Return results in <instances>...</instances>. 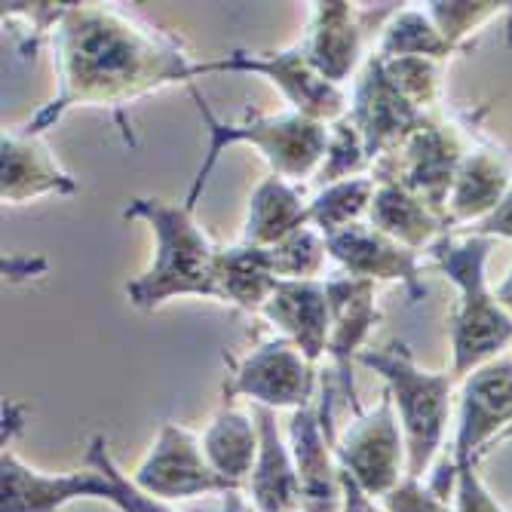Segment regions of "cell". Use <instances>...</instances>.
Listing matches in <instances>:
<instances>
[{"instance_id":"obj_1","label":"cell","mask_w":512,"mask_h":512,"mask_svg":"<svg viewBox=\"0 0 512 512\" xmlns=\"http://www.w3.org/2000/svg\"><path fill=\"white\" fill-rule=\"evenodd\" d=\"M56 96L22 129L40 135L74 108H123L200 77L184 46L114 4H71L50 37Z\"/></svg>"},{"instance_id":"obj_2","label":"cell","mask_w":512,"mask_h":512,"mask_svg":"<svg viewBox=\"0 0 512 512\" xmlns=\"http://www.w3.org/2000/svg\"><path fill=\"white\" fill-rule=\"evenodd\" d=\"M497 240L479 234H445L433 249L436 267L448 276L457 289V304L448 319V344H451V378L460 384L485 362L503 356L512 344V313L497 301L488 286V258Z\"/></svg>"},{"instance_id":"obj_3","label":"cell","mask_w":512,"mask_h":512,"mask_svg":"<svg viewBox=\"0 0 512 512\" xmlns=\"http://www.w3.org/2000/svg\"><path fill=\"white\" fill-rule=\"evenodd\" d=\"M123 218L145 221L154 234V258L126 283V298L135 310L154 313L172 298H212V264L218 246L194 221V209L157 197H135Z\"/></svg>"},{"instance_id":"obj_4","label":"cell","mask_w":512,"mask_h":512,"mask_svg":"<svg viewBox=\"0 0 512 512\" xmlns=\"http://www.w3.org/2000/svg\"><path fill=\"white\" fill-rule=\"evenodd\" d=\"M194 105L200 111V120L206 123V154L203 163L191 181V191L184 197V206L197 209L206 181L215 172L221 154L230 145H249L261 154V160L270 166V175H279L286 181H313L322 157H325V145H329V126L316 123L298 111H283V114H249L237 123L221 120L209 102L200 96V89L191 86Z\"/></svg>"},{"instance_id":"obj_5","label":"cell","mask_w":512,"mask_h":512,"mask_svg":"<svg viewBox=\"0 0 512 512\" xmlns=\"http://www.w3.org/2000/svg\"><path fill=\"white\" fill-rule=\"evenodd\" d=\"M359 365L375 371L384 381L405 436L408 476L424 479L442 451L457 381L451 378V371L421 368L411 350L399 341H390L384 347H365L359 353Z\"/></svg>"},{"instance_id":"obj_6","label":"cell","mask_w":512,"mask_h":512,"mask_svg":"<svg viewBox=\"0 0 512 512\" xmlns=\"http://www.w3.org/2000/svg\"><path fill=\"white\" fill-rule=\"evenodd\" d=\"M467 135L460 132L451 120L439 117L436 111L414 129L405 142L371 166L375 181H399L402 188L424 197L436 212L448 218V197L454 188L457 169L463 157L470 154Z\"/></svg>"},{"instance_id":"obj_7","label":"cell","mask_w":512,"mask_h":512,"mask_svg":"<svg viewBox=\"0 0 512 512\" xmlns=\"http://www.w3.org/2000/svg\"><path fill=\"white\" fill-rule=\"evenodd\" d=\"M255 74L270 80L283 99L292 105V111L332 126L350 111V96L344 86H335L325 80L313 62L307 59L304 46L295 43L289 50H273V53H252V50H234L221 59L200 62V77L203 74Z\"/></svg>"},{"instance_id":"obj_8","label":"cell","mask_w":512,"mask_h":512,"mask_svg":"<svg viewBox=\"0 0 512 512\" xmlns=\"http://www.w3.org/2000/svg\"><path fill=\"white\" fill-rule=\"evenodd\" d=\"M319 371L292 341L267 338L255 350H249L240 362H230V381L224 387V399L237 396L252 405L279 411V408H307L319 396Z\"/></svg>"},{"instance_id":"obj_9","label":"cell","mask_w":512,"mask_h":512,"mask_svg":"<svg viewBox=\"0 0 512 512\" xmlns=\"http://www.w3.org/2000/svg\"><path fill=\"white\" fill-rule=\"evenodd\" d=\"M341 470L368 494L381 500L408 476V454L390 393L384 390L375 408L353 417L347 433L335 442Z\"/></svg>"},{"instance_id":"obj_10","label":"cell","mask_w":512,"mask_h":512,"mask_svg":"<svg viewBox=\"0 0 512 512\" xmlns=\"http://www.w3.org/2000/svg\"><path fill=\"white\" fill-rule=\"evenodd\" d=\"M399 4H378V10L347 4V0H319L310 4V25L301 46L313 68L335 86H344L365 65V43L371 28L387 25Z\"/></svg>"},{"instance_id":"obj_11","label":"cell","mask_w":512,"mask_h":512,"mask_svg":"<svg viewBox=\"0 0 512 512\" xmlns=\"http://www.w3.org/2000/svg\"><path fill=\"white\" fill-rule=\"evenodd\" d=\"M132 482L145 494L175 503V500H194V497H209V494H240L243 488L215 473L209 463L203 442L178 424H160L157 439L145 460L138 463L132 473Z\"/></svg>"},{"instance_id":"obj_12","label":"cell","mask_w":512,"mask_h":512,"mask_svg":"<svg viewBox=\"0 0 512 512\" xmlns=\"http://www.w3.org/2000/svg\"><path fill=\"white\" fill-rule=\"evenodd\" d=\"M457 433L451 445L454 467L479 463L491 442L512 433V353H503L460 384Z\"/></svg>"},{"instance_id":"obj_13","label":"cell","mask_w":512,"mask_h":512,"mask_svg":"<svg viewBox=\"0 0 512 512\" xmlns=\"http://www.w3.org/2000/svg\"><path fill=\"white\" fill-rule=\"evenodd\" d=\"M332 390H322L307 408L292 411L289 448L298 470L301 512H344V482L335 454Z\"/></svg>"},{"instance_id":"obj_14","label":"cell","mask_w":512,"mask_h":512,"mask_svg":"<svg viewBox=\"0 0 512 512\" xmlns=\"http://www.w3.org/2000/svg\"><path fill=\"white\" fill-rule=\"evenodd\" d=\"M325 289H329V307H332L325 356L332 359V375L341 390V399H347L353 414H359L365 408L359 402L353 368L359 365V353L368 347V338L381 319L378 286L368 283V279H353L338 273V276H325Z\"/></svg>"},{"instance_id":"obj_15","label":"cell","mask_w":512,"mask_h":512,"mask_svg":"<svg viewBox=\"0 0 512 512\" xmlns=\"http://www.w3.org/2000/svg\"><path fill=\"white\" fill-rule=\"evenodd\" d=\"M430 114L421 111L417 105H411L393 86V80L384 71L381 56L371 53L365 59L362 71L356 74L347 117L362 132V142H365L371 166H375L378 160H384L387 154H393L414 129H421V123Z\"/></svg>"},{"instance_id":"obj_16","label":"cell","mask_w":512,"mask_h":512,"mask_svg":"<svg viewBox=\"0 0 512 512\" xmlns=\"http://www.w3.org/2000/svg\"><path fill=\"white\" fill-rule=\"evenodd\" d=\"M111 479L99 467H86L65 476H46L4 445L0 454V512H62L74 500H105Z\"/></svg>"},{"instance_id":"obj_17","label":"cell","mask_w":512,"mask_h":512,"mask_svg":"<svg viewBox=\"0 0 512 512\" xmlns=\"http://www.w3.org/2000/svg\"><path fill=\"white\" fill-rule=\"evenodd\" d=\"M325 246H329V258L341 267L344 276L368 279L375 286L399 283L414 301L427 295V286L421 279V252L396 243L368 221L325 237Z\"/></svg>"},{"instance_id":"obj_18","label":"cell","mask_w":512,"mask_h":512,"mask_svg":"<svg viewBox=\"0 0 512 512\" xmlns=\"http://www.w3.org/2000/svg\"><path fill=\"white\" fill-rule=\"evenodd\" d=\"M77 191V178L62 169L40 135L25 132L22 126L4 129V138H0V197L4 203L22 206L37 197H71Z\"/></svg>"},{"instance_id":"obj_19","label":"cell","mask_w":512,"mask_h":512,"mask_svg":"<svg viewBox=\"0 0 512 512\" xmlns=\"http://www.w3.org/2000/svg\"><path fill=\"white\" fill-rule=\"evenodd\" d=\"M258 316H264V322L279 338L292 341L310 362L319 365L325 347H329L332 325L325 279H307V283H283L279 279Z\"/></svg>"},{"instance_id":"obj_20","label":"cell","mask_w":512,"mask_h":512,"mask_svg":"<svg viewBox=\"0 0 512 512\" xmlns=\"http://www.w3.org/2000/svg\"><path fill=\"white\" fill-rule=\"evenodd\" d=\"M509 188H512V154H506L491 142L473 145L454 178V188L448 197V224L451 227L482 224L488 215L497 212Z\"/></svg>"},{"instance_id":"obj_21","label":"cell","mask_w":512,"mask_h":512,"mask_svg":"<svg viewBox=\"0 0 512 512\" xmlns=\"http://www.w3.org/2000/svg\"><path fill=\"white\" fill-rule=\"evenodd\" d=\"M252 414L258 421V457L246 482L249 506L255 512H301V488L289 439L279 433L270 408L255 405Z\"/></svg>"},{"instance_id":"obj_22","label":"cell","mask_w":512,"mask_h":512,"mask_svg":"<svg viewBox=\"0 0 512 512\" xmlns=\"http://www.w3.org/2000/svg\"><path fill=\"white\" fill-rule=\"evenodd\" d=\"M368 224L414 252H430L451 230L442 212H436L424 197L402 188L399 181H378L375 200L368 209Z\"/></svg>"},{"instance_id":"obj_23","label":"cell","mask_w":512,"mask_h":512,"mask_svg":"<svg viewBox=\"0 0 512 512\" xmlns=\"http://www.w3.org/2000/svg\"><path fill=\"white\" fill-rule=\"evenodd\" d=\"M307 224H310V200H304L301 184L286 181L279 175H267L258 181V188L246 203L240 243L270 249Z\"/></svg>"},{"instance_id":"obj_24","label":"cell","mask_w":512,"mask_h":512,"mask_svg":"<svg viewBox=\"0 0 512 512\" xmlns=\"http://www.w3.org/2000/svg\"><path fill=\"white\" fill-rule=\"evenodd\" d=\"M276 283L279 279L270 267L267 249L237 243V246H224L215 252L212 301L230 304L243 313H261Z\"/></svg>"},{"instance_id":"obj_25","label":"cell","mask_w":512,"mask_h":512,"mask_svg":"<svg viewBox=\"0 0 512 512\" xmlns=\"http://www.w3.org/2000/svg\"><path fill=\"white\" fill-rule=\"evenodd\" d=\"M200 442H203V451L215 467V473L246 488L252 467H255V457H258L255 414H246V411L234 408L230 399H224L221 408L212 414V421H209L206 433L200 436Z\"/></svg>"},{"instance_id":"obj_26","label":"cell","mask_w":512,"mask_h":512,"mask_svg":"<svg viewBox=\"0 0 512 512\" xmlns=\"http://www.w3.org/2000/svg\"><path fill=\"white\" fill-rule=\"evenodd\" d=\"M457 50L442 37L424 7H399L378 34L375 56L381 59H433L445 62Z\"/></svg>"},{"instance_id":"obj_27","label":"cell","mask_w":512,"mask_h":512,"mask_svg":"<svg viewBox=\"0 0 512 512\" xmlns=\"http://www.w3.org/2000/svg\"><path fill=\"white\" fill-rule=\"evenodd\" d=\"M375 191L378 181L371 175H356V178L325 184V188H319L310 197V227H316L322 237H332L344 227L368 221Z\"/></svg>"},{"instance_id":"obj_28","label":"cell","mask_w":512,"mask_h":512,"mask_svg":"<svg viewBox=\"0 0 512 512\" xmlns=\"http://www.w3.org/2000/svg\"><path fill=\"white\" fill-rule=\"evenodd\" d=\"M270 267L276 273V279L283 283H307V279H322L325 261L329 258V246H325V237L316 227H301L295 234H289L286 240H279L276 246L267 249Z\"/></svg>"},{"instance_id":"obj_29","label":"cell","mask_w":512,"mask_h":512,"mask_svg":"<svg viewBox=\"0 0 512 512\" xmlns=\"http://www.w3.org/2000/svg\"><path fill=\"white\" fill-rule=\"evenodd\" d=\"M356 175H371V160L356 123L350 117H341L338 123L329 126V145H325V157L313 181L319 191L325 184L356 178Z\"/></svg>"},{"instance_id":"obj_30","label":"cell","mask_w":512,"mask_h":512,"mask_svg":"<svg viewBox=\"0 0 512 512\" xmlns=\"http://www.w3.org/2000/svg\"><path fill=\"white\" fill-rule=\"evenodd\" d=\"M83 463H89V467H99L102 473H108V479H111L108 503L117 506L120 512H178V509H172V503L145 494L142 488L132 482V476H126L117 467V460L108 451V439L102 433H96V436L89 439V448H86Z\"/></svg>"},{"instance_id":"obj_31","label":"cell","mask_w":512,"mask_h":512,"mask_svg":"<svg viewBox=\"0 0 512 512\" xmlns=\"http://www.w3.org/2000/svg\"><path fill=\"white\" fill-rule=\"evenodd\" d=\"M424 10L430 13V19L442 31V37L454 46V50H460V43L476 28L509 13L512 4H497V0H433V4H424Z\"/></svg>"},{"instance_id":"obj_32","label":"cell","mask_w":512,"mask_h":512,"mask_svg":"<svg viewBox=\"0 0 512 512\" xmlns=\"http://www.w3.org/2000/svg\"><path fill=\"white\" fill-rule=\"evenodd\" d=\"M387 77L421 111H436L442 99V62L433 59H381Z\"/></svg>"},{"instance_id":"obj_33","label":"cell","mask_w":512,"mask_h":512,"mask_svg":"<svg viewBox=\"0 0 512 512\" xmlns=\"http://www.w3.org/2000/svg\"><path fill=\"white\" fill-rule=\"evenodd\" d=\"M384 512H451V500L436 494L424 479L405 476L390 494L381 497Z\"/></svg>"},{"instance_id":"obj_34","label":"cell","mask_w":512,"mask_h":512,"mask_svg":"<svg viewBox=\"0 0 512 512\" xmlns=\"http://www.w3.org/2000/svg\"><path fill=\"white\" fill-rule=\"evenodd\" d=\"M451 512H503L497 497L479 476V463L457 467L454 491H451Z\"/></svg>"},{"instance_id":"obj_35","label":"cell","mask_w":512,"mask_h":512,"mask_svg":"<svg viewBox=\"0 0 512 512\" xmlns=\"http://www.w3.org/2000/svg\"><path fill=\"white\" fill-rule=\"evenodd\" d=\"M68 7L71 4H40V0H34V4H16V0H10V4H4V19L25 22L37 40V37H53V31L59 28V22L68 13Z\"/></svg>"},{"instance_id":"obj_36","label":"cell","mask_w":512,"mask_h":512,"mask_svg":"<svg viewBox=\"0 0 512 512\" xmlns=\"http://www.w3.org/2000/svg\"><path fill=\"white\" fill-rule=\"evenodd\" d=\"M470 234H479V237H491V240H512V188L506 194V200L497 206L494 215H488L482 224H476Z\"/></svg>"},{"instance_id":"obj_37","label":"cell","mask_w":512,"mask_h":512,"mask_svg":"<svg viewBox=\"0 0 512 512\" xmlns=\"http://www.w3.org/2000/svg\"><path fill=\"white\" fill-rule=\"evenodd\" d=\"M341 482H344V512H384V506L368 497L344 470H341Z\"/></svg>"},{"instance_id":"obj_38","label":"cell","mask_w":512,"mask_h":512,"mask_svg":"<svg viewBox=\"0 0 512 512\" xmlns=\"http://www.w3.org/2000/svg\"><path fill=\"white\" fill-rule=\"evenodd\" d=\"M494 295H497V301L512 313V267H509V273L503 276V283L494 289Z\"/></svg>"},{"instance_id":"obj_39","label":"cell","mask_w":512,"mask_h":512,"mask_svg":"<svg viewBox=\"0 0 512 512\" xmlns=\"http://www.w3.org/2000/svg\"><path fill=\"white\" fill-rule=\"evenodd\" d=\"M506 439H512V433H509V436H506Z\"/></svg>"}]
</instances>
